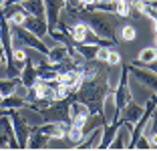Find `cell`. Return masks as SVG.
<instances>
[{"mask_svg":"<svg viewBox=\"0 0 157 151\" xmlns=\"http://www.w3.org/2000/svg\"><path fill=\"white\" fill-rule=\"evenodd\" d=\"M107 69L103 73H99L97 77H91V79H83V85L73 93V99L75 101H81L89 107L91 115H99L103 119V109H105V101L107 97L113 93V85H111V75H109Z\"/></svg>","mask_w":157,"mask_h":151,"instance_id":"cell-1","label":"cell"},{"mask_svg":"<svg viewBox=\"0 0 157 151\" xmlns=\"http://www.w3.org/2000/svg\"><path fill=\"white\" fill-rule=\"evenodd\" d=\"M14 59L18 60V63H22V64H24V63L28 60V52L22 48V46H16V48H14Z\"/></svg>","mask_w":157,"mask_h":151,"instance_id":"cell-30","label":"cell"},{"mask_svg":"<svg viewBox=\"0 0 157 151\" xmlns=\"http://www.w3.org/2000/svg\"><path fill=\"white\" fill-rule=\"evenodd\" d=\"M151 99L155 101V107H157V93H151Z\"/></svg>","mask_w":157,"mask_h":151,"instance_id":"cell-36","label":"cell"},{"mask_svg":"<svg viewBox=\"0 0 157 151\" xmlns=\"http://www.w3.org/2000/svg\"><path fill=\"white\" fill-rule=\"evenodd\" d=\"M59 81L65 85V87H69L71 91H77L81 85H83V75L78 73L77 69H71V71H65V73L59 75Z\"/></svg>","mask_w":157,"mask_h":151,"instance_id":"cell-17","label":"cell"},{"mask_svg":"<svg viewBox=\"0 0 157 151\" xmlns=\"http://www.w3.org/2000/svg\"><path fill=\"white\" fill-rule=\"evenodd\" d=\"M65 10L75 20L89 24V28L97 37L117 45V41H119L117 38V28L121 26V20H119L121 16H117L115 12H103V10H93V8H67V6Z\"/></svg>","mask_w":157,"mask_h":151,"instance_id":"cell-2","label":"cell"},{"mask_svg":"<svg viewBox=\"0 0 157 151\" xmlns=\"http://www.w3.org/2000/svg\"><path fill=\"white\" fill-rule=\"evenodd\" d=\"M67 2L65 0H44V10H46V22H48V28H55L56 22H59L60 14L65 10Z\"/></svg>","mask_w":157,"mask_h":151,"instance_id":"cell-9","label":"cell"},{"mask_svg":"<svg viewBox=\"0 0 157 151\" xmlns=\"http://www.w3.org/2000/svg\"><path fill=\"white\" fill-rule=\"evenodd\" d=\"M153 60H157V46H145V48H141L137 59L131 60V63L139 64V67H145L147 63H153Z\"/></svg>","mask_w":157,"mask_h":151,"instance_id":"cell-22","label":"cell"},{"mask_svg":"<svg viewBox=\"0 0 157 151\" xmlns=\"http://www.w3.org/2000/svg\"><path fill=\"white\" fill-rule=\"evenodd\" d=\"M0 48H2V41H0Z\"/></svg>","mask_w":157,"mask_h":151,"instance_id":"cell-38","label":"cell"},{"mask_svg":"<svg viewBox=\"0 0 157 151\" xmlns=\"http://www.w3.org/2000/svg\"><path fill=\"white\" fill-rule=\"evenodd\" d=\"M10 121H12V127H14V133H16V139H18L20 149H26L28 147V139H30V131H33L30 121L20 113V109H12L10 111Z\"/></svg>","mask_w":157,"mask_h":151,"instance_id":"cell-6","label":"cell"},{"mask_svg":"<svg viewBox=\"0 0 157 151\" xmlns=\"http://www.w3.org/2000/svg\"><path fill=\"white\" fill-rule=\"evenodd\" d=\"M149 125H151V133H153V131L157 133V107H155V111H153V115H151V121H149Z\"/></svg>","mask_w":157,"mask_h":151,"instance_id":"cell-31","label":"cell"},{"mask_svg":"<svg viewBox=\"0 0 157 151\" xmlns=\"http://www.w3.org/2000/svg\"><path fill=\"white\" fill-rule=\"evenodd\" d=\"M22 83H20L18 77H8V79H0V93L2 95H12V93H16V89L20 87Z\"/></svg>","mask_w":157,"mask_h":151,"instance_id":"cell-23","label":"cell"},{"mask_svg":"<svg viewBox=\"0 0 157 151\" xmlns=\"http://www.w3.org/2000/svg\"><path fill=\"white\" fill-rule=\"evenodd\" d=\"M0 149H20L12 121H10V115L0 117Z\"/></svg>","mask_w":157,"mask_h":151,"instance_id":"cell-7","label":"cell"},{"mask_svg":"<svg viewBox=\"0 0 157 151\" xmlns=\"http://www.w3.org/2000/svg\"><path fill=\"white\" fill-rule=\"evenodd\" d=\"M85 135H87V131H85L83 125H75V123H71L69 133H67V139H69V141H73V145H77V143H81V141L85 139Z\"/></svg>","mask_w":157,"mask_h":151,"instance_id":"cell-24","label":"cell"},{"mask_svg":"<svg viewBox=\"0 0 157 151\" xmlns=\"http://www.w3.org/2000/svg\"><path fill=\"white\" fill-rule=\"evenodd\" d=\"M16 2H24V0H6L4 4H16Z\"/></svg>","mask_w":157,"mask_h":151,"instance_id":"cell-35","label":"cell"},{"mask_svg":"<svg viewBox=\"0 0 157 151\" xmlns=\"http://www.w3.org/2000/svg\"><path fill=\"white\" fill-rule=\"evenodd\" d=\"M107 64H109V67H121V55H119V50L111 48L109 59H107Z\"/></svg>","mask_w":157,"mask_h":151,"instance_id":"cell-28","label":"cell"},{"mask_svg":"<svg viewBox=\"0 0 157 151\" xmlns=\"http://www.w3.org/2000/svg\"><path fill=\"white\" fill-rule=\"evenodd\" d=\"M26 105H28L26 99L20 93H12V95H6L0 99V107H4V109H22Z\"/></svg>","mask_w":157,"mask_h":151,"instance_id":"cell-20","label":"cell"},{"mask_svg":"<svg viewBox=\"0 0 157 151\" xmlns=\"http://www.w3.org/2000/svg\"><path fill=\"white\" fill-rule=\"evenodd\" d=\"M71 56V46L69 45H55L51 50H48V55H46V59L51 60V63H55V64H59V63H63L65 59H69Z\"/></svg>","mask_w":157,"mask_h":151,"instance_id":"cell-19","label":"cell"},{"mask_svg":"<svg viewBox=\"0 0 157 151\" xmlns=\"http://www.w3.org/2000/svg\"><path fill=\"white\" fill-rule=\"evenodd\" d=\"M143 109H145V105L141 107L139 103H135V101H129V103L125 105V109L121 111V119L131 123V125H135L139 121V117L143 115Z\"/></svg>","mask_w":157,"mask_h":151,"instance_id":"cell-15","label":"cell"},{"mask_svg":"<svg viewBox=\"0 0 157 151\" xmlns=\"http://www.w3.org/2000/svg\"><path fill=\"white\" fill-rule=\"evenodd\" d=\"M36 127L40 129L42 133H46L51 139H67V133H69V127L71 125L67 123H59V121H52V123H36Z\"/></svg>","mask_w":157,"mask_h":151,"instance_id":"cell-11","label":"cell"},{"mask_svg":"<svg viewBox=\"0 0 157 151\" xmlns=\"http://www.w3.org/2000/svg\"><path fill=\"white\" fill-rule=\"evenodd\" d=\"M119 30H121V41L125 42H133L137 38V28L133 24H121Z\"/></svg>","mask_w":157,"mask_h":151,"instance_id":"cell-25","label":"cell"},{"mask_svg":"<svg viewBox=\"0 0 157 151\" xmlns=\"http://www.w3.org/2000/svg\"><path fill=\"white\" fill-rule=\"evenodd\" d=\"M115 14L121 16V18H129V14H131V0H117Z\"/></svg>","mask_w":157,"mask_h":151,"instance_id":"cell-26","label":"cell"},{"mask_svg":"<svg viewBox=\"0 0 157 151\" xmlns=\"http://www.w3.org/2000/svg\"><path fill=\"white\" fill-rule=\"evenodd\" d=\"M73 95L65 97V99H56L52 101L48 107H42V109H36V113H40L42 121L44 123H52V121H59V123H67L71 125L73 119H71V103H73Z\"/></svg>","mask_w":157,"mask_h":151,"instance_id":"cell-3","label":"cell"},{"mask_svg":"<svg viewBox=\"0 0 157 151\" xmlns=\"http://www.w3.org/2000/svg\"><path fill=\"white\" fill-rule=\"evenodd\" d=\"M101 137H103V125H99V127H93V131H89L81 143L73 145V149H99Z\"/></svg>","mask_w":157,"mask_h":151,"instance_id":"cell-12","label":"cell"},{"mask_svg":"<svg viewBox=\"0 0 157 151\" xmlns=\"http://www.w3.org/2000/svg\"><path fill=\"white\" fill-rule=\"evenodd\" d=\"M135 149H153V145H151V141H149V137L147 135H139V139L135 141Z\"/></svg>","mask_w":157,"mask_h":151,"instance_id":"cell-27","label":"cell"},{"mask_svg":"<svg viewBox=\"0 0 157 151\" xmlns=\"http://www.w3.org/2000/svg\"><path fill=\"white\" fill-rule=\"evenodd\" d=\"M12 34H14V41H16V45H24V46H30V48H34L36 52H40V55H48V46L42 42L40 37H36V34H33V32L28 30L26 26H12Z\"/></svg>","mask_w":157,"mask_h":151,"instance_id":"cell-5","label":"cell"},{"mask_svg":"<svg viewBox=\"0 0 157 151\" xmlns=\"http://www.w3.org/2000/svg\"><path fill=\"white\" fill-rule=\"evenodd\" d=\"M2 67H6V52H4V48H0V69Z\"/></svg>","mask_w":157,"mask_h":151,"instance_id":"cell-32","label":"cell"},{"mask_svg":"<svg viewBox=\"0 0 157 151\" xmlns=\"http://www.w3.org/2000/svg\"><path fill=\"white\" fill-rule=\"evenodd\" d=\"M129 71L143 87H147L151 93H157V73L145 69V67H139V64H133V63H129Z\"/></svg>","mask_w":157,"mask_h":151,"instance_id":"cell-8","label":"cell"},{"mask_svg":"<svg viewBox=\"0 0 157 151\" xmlns=\"http://www.w3.org/2000/svg\"><path fill=\"white\" fill-rule=\"evenodd\" d=\"M20 83H22V87H33V85H36L38 81V73H36V64L30 60V56H28V60L24 63L22 67V73H20Z\"/></svg>","mask_w":157,"mask_h":151,"instance_id":"cell-14","label":"cell"},{"mask_svg":"<svg viewBox=\"0 0 157 151\" xmlns=\"http://www.w3.org/2000/svg\"><path fill=\"white\" fill-rule=\"evenodd\" d=\"M129 64H123L121 63V75H119V83L113 87V99H115V121L121 117V111L125 109V105L133 101V93H131L129 87Z\"/></svg>","mask_w":157,"mask_h":151,"instance_id":"cell-4","label":"cell"},{"mask_svg":"<svg viewBox=\"0 0 157 151\" xmlns=\"http://www.w3.org/2000/svg\"><path fill=\"white\" fill-rule=\"evenodd\" d=\"M22 26H26L33 34H36L40 38H44V34H48V22H46V18H40V16H30L28 14Z\"/></svg>","mask_w":157,"mask_h":151,"instance_id":"cell-13","label":"cell"},{"mask_svg":"<svg viewBox=\"0 0 157 151\" xmlns=\"http://www.w3.org/2000/svg\"><path fill=\"white\" fill-rule=\"evenodd\" d=\"M155 46H157V32H155Z\"/></svg>","mask_w":157,"mask_h":151,"instance_id":"cell-37","label":"cell"},{"mask_svg":"<svg viewBox=\"0 0 157 151\" xmlns=\"http://www.w3.org/2000/svg\"><path fill=\"white\" fill-rule=\"evenodd\" d=\"M149 141H151V145H153V149H155V147H157V133H155V131H153V133H151V135H149Z\"/></svg>","mask_w":157,"mask_h":151,"instance_id":"cell-34","label":"cell"},{"mask_svg":"<svg viewBox=\"0 0 157 151\" xmlns=\"http://www.w3.org/2000/svg\"><path fill=\"white\" fill-rule=\"evenodd\" d=\"M36 73H38V79H40V81H59V69H56V64L51 63V60L38 63Z\"/></svg>","mask_w":157,"mask_h":151,"instance_id":"cell-18","label":"cell"},{"mask_svg":"<svg viewBox=\"0 0 157 151\" xmlns=\"http://www.w3.org/2000/svg\"><path fill=\"white\" fill-rule=\"evenodd\" d=\"M48 141H51V137H48L46 133H42L36 125H33V131H30V139H28L26 149H46V147H48Z\"/></svg>","mask_w":157,"mask_h":151,"instance_id":"cell-16","label":"cell"},{"mask_svg":"<svg viewBox=\"0 0 157 151\" xmlns=\"http://www.w3.org/2000/svg\"><path fill=\"white\" fill-rule=\"evenodd\" d=\"M131 129H133V125L125 121L119 127V131L115 133V137H113L109 149H127V147H129V141H131Z\"/></svg>","mask_w":157,"mask_h":151,"instance_id":"cell-10","label":"cell"},{"mask_svg":"<svg viewBox=\"0 0 157 151\" xmlns=\"http://www.w3.org/2000/svg\"><path fill=\"white\" fill-rule=\"evenodd\" d=\"M101 2H105V0H101Z\"/></svg>","mask_w":157,"mask_h":151,"instance_id":"cell-39","label":"cell"},{"mask_svg":"<svg viewBox=\"0 0 157 151\" xmlns=\"http://www.w3.org/2000/svg\"><path fill=\"white\" fill-rule=\"evenodd\" d=\"M145 69H149V71H153V73H157V60H153V63H147V64H145Z\"/></svg>","mask_w":157,"mask_h":151,"instance_id":"cell-33","label":"cell"},{"mask_svg":"<svg viewBox=\"0 0 157 151\" xmlns=\"http://www.w3.org/2000/svg\"><path fill=\"white\" fill-rule=\"evenodd\" d=\"M111 48H115V46H99L97 56H95V59L101 60V63H107V59H109V52H111Z\"/></svg>","mask_w":157,"mask_h":151,"instance_id":"cell-29","label":"cell"},{"mask_svg":"<svg viewBox=\"0 0 157 151\" xmlns=\"http://www.w3.org/2000/svg\"><path fill=\"white\" fill-rule=\"evenodd\" d=\"M22 6H24V10H26L30 16H40V18H46L44 0H24Z\"/></svg>","mask_w":157,"mask_h":151,"instance_id":"cell-21","label":"cell"}]
</instances>
